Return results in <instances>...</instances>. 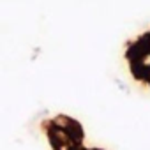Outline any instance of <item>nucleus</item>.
<instances>
[{
	"label": "nucleus",
	"mask_w": 150,
	"mask_h": 150,
	"mask_svg": "<svg viewBox=\"0 0 150 150\" xmlns=\"http://www.w3.org/2000/svg\"><path fill=\"white\" fill-rule=\"evenodd\" d=\"M76 150H85V148H81V146H78V148H76Z\"/></svg>",
	"instance_id": "f257e3e1"
}]
</instances>
